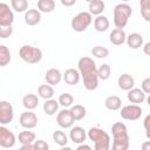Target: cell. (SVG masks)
Here are the masks:
<instances>
[{"label": "cell", "mask_w": 150, "mask_h": 150, "mask_svg": "<svg viewBox=\"0 0 150 150\" xmlns=\"http://www.w3.org/2000/svg\"><path fill=\"white\" fill-rule=\"evenodd\" d=\"M38 8L42 13H50L55 8V1L54 0H39Z\"/></svg>", "instance_id": "28"}, {"label": "cell", "mask_w": 150, "mask_h": 150, "mask_svg": "<svg viewBox=\"0 0 150 150\" xmlns=\"http://www.w3.org/2000/svg\"><path fill=\"white\" fill-rule=\"evenodd\" d=\"M121 117L127 121H136L142 115V108L138 104H128L121 109Z\"/></svg>", "instance_id": "7"}, {"label": "cell", "mask_w": 150, "mask_h": 150, "mask_svg": "<svg viewBox=\"0 0 150 150\" xmlns=\"http://www.w3.org/2000/svg\"><path fill=\"white\" fill-rule=\"evenodd\" d=\"M104 105H105L107 109H109L111 111H116V110L121 109V107H122V100H121V97H118L116 95H110V96H108L105 98Z\"/></svg>", "instance_id": "22"}, {"label": "cell", "mask_w": 150, "mask_h": 150, "mask_svg": "<svg viewBox=\"0 0 150 150\" xmlns=\"http://www.w3.org/2000/svg\"><path fill=\"white\" fill-rule=\"evenodd\" d=\"M38 94H39L40 97H42L47 101V100H50L54 96V89L49 84H41L38 88Z\"/></svg>", "instance_id": "27"}, {"label": "cell", "mask_w": 150, "mask_h": 150, "mask_svg": "<svg viewBox=\"0 0 150 150\" xmlns=\"http://www.w3.org/2000/svg\"><path fill=\"white\" fill-rule=\"evenodd\" d=\"M16 150H35V148H34V144H28V145H22Z\"/></svg>", "instance_id": "44"}, {"label": "cell", "mask_w": 150, "mask_h": 150, "mask_svg": "<svg viewBox=\"0 0 150 150\" xmlns=\"http://www.w3.org/2000/svg\"><path fill=\"white\" fill-rule=\"evenodd\" d=\"M88 137L94 142V150H110V136L101 128L93 127L88 130Z\"/></svg>", "instance_id": "3"}, {"label": "cell", "mask_w": 150, "mask_h": 150, "mask_svg": "<svg viewBox=\"0 0 150 150\" xmlns=\"http://www.w3.org/2000/svg\"><path fill=\"white\" fill-rule=\"evenodd\" d=\"M87 132L84 131V129L82 127H73L70 128V131H69V138L71 142L76 143V144H83V142L86 141L87 138Z\"/></svg>", "instance_id": "13"}, {"label": "cell", "mask_w": 150, "mask_h": 150, "mask_svg": "<svg viewBox=\"0 0 150 150\" xmlns=\"http://www.w3.org/2000/svg\"><path fill=\"white\" fill-rule=\"evenodd\" d=\"M80 77H81L80 71L76 70V69H74V68H69V69H67V70L63 73V80H64V82H66L67 84H69V86H75V84H77V83L80 82Z\"/></svg>", "instance_id": "18"}, {"label": "cell", "mask_w": 150, "mask_h": 150, "mask_svg": "<svg viewBox=\"0 0 150 150\" xmlns=\"http://www.w3.org/2000/svg\"><path fill=\"white\" fill-rule=\"evenodd\" d=\"M13 117H14L13 105L7 101H1L0 102V123H1V125L8 124L9 122H12Z\"/></svg>", "instance_id": "9"}, {"label": "cell", "mask_w": 150, "mask_h": 150, "mask_svg": "<svg viewBox=\"0 0 150 150\" xmlns=\"http://www.w3.org/2000/svg\"><path fill=\"white\" fill-rule=\"evenodd\" d=\"M12 8L18 13H26L28 9V1L27 0H12L11 1Z\"/></svg>", "instance_id": "32"}, {"label": "cell", "mask_w": 150, "mask_h": 150, "mask_svg": "<svg viewBox=\"0 0 150 150\" xmlns=\"http://www.w3.org/2000/svg\"><path fill=\"white\" fill-rule=\"evenodd\" d=\"M109 40L112 45L115 46H121L123 45L125 41H127V34L123 29H118V28H115L111 30L110 35H109Z\"/></svg>", "instance_id": "17"}, {"label": "cell", "mask_w": 150, "mask_h": 150, "mask_svg": "<svg viewBox=\"0 0 150 150\" xmlns=\"http://www.w3.org/2000/svg\"><path fill=\"white\" fill-rule=\"evenodd\" d=\"M93 22V16L89 12H80L79 14H76L73 19H71V28L75 32H84Z\"/></svg>", "instance_id": "6"}, {"label": "cell", "mask_w": 150, "mask_h": 150, "mask_svg": "<svg viewBox=\"0 0 150 150\" xmlns=\"http://www.w3.org/2000/svg\"><path fill=\"white\" fill-rule=\"evenodd\" d=\"M19 138V142L22 144V145H28V144H34L35 142V134L33 131H29V130H25V131H21L18 136Z\"/></svg>", "instance_id": "26"}, {"label": "cell", "mask_w": 150, "mask_h": 150, "mask_svg": "<svg viewBox=\"0 0 150 150\" xmlns=\"http://www.w3.org/2000/svg\"><path fill=\"white\" fill-rule=\"evenodd\" d=\"M59 103H60V105H62L63 108H69V107H71L73 103H74V97H73V95L69 94V93H63V94H61V95L59 96Z\"/></svg>", "instance_id": "34"}, {"label": "cell", "mask_w": 150, "mask_h": 150, "mask_svg": "<svg viewBox=\"0 0 150 150\" xmlns=\"http://www.w3.org/2000/svg\"><path fill=\"white\" fill-rule=\"evenodd\" d=\"M22 104L27 110H33L39 104V97L35 94H27L22 98Z\"/></svg>", "instance_id": "24"}, {"label": "cell", "mask_w": 150, "mask_h": 150, "mask_svg": "<svg viewBox=\"0 0 150 150\" xmlns=\"http://www.w3.org/2000/svg\"><path fill=\"white\" fill-rule=\"evenodd\" d=\"M56 122L59 124L60 128L62 129H68V128H73V124L75 122L73 114L70 111V109L63 108L62 110H60L57 112V117H56Z\"/></svg>", "instance_id": "8"}, {"label": "cell", "mask_w": 150, "mask_h": 150, "mask_svg": "<svg viewBox=\"0 0 150 150\" xmlns=\"http://www.w3.org/2000/svg\"><path fill=\"white\" fill-rule=\"evenodd\" d=\"M63 75L61 74V71L56 68H50L47 70L46 75H45V79H46V82L47 84L49 86H56L61 82Z\"/></svg>", "instance_id": "15"}, {"label": "cell", "mask_w": 150, "mask_h": 150, "mask_svg": "<svg viewBox=\"0 0 150 150\" xmlns=\"http://www.w3.org/2000/svg\"><path fill=\"white\" fill-rule=\"evenodd\" d=\"M34 148L35 150H49V145L46 141L43 139H38L34 142Z\"/></svg>", "instance_id": "38"}, {"label": "cell", "mask_w": 150, "mask_h": 150, "mask_svg": "<svg viewBox=\"0 0 150 150\" xmlns=\"http://www.w3.org/2000/svg\"><path fill=\"white\" fill-rule=\"evenodd\" d=\"M143 125H144V129H145V136L150 139V114L145 116V118L143 121Z\"/></svg>", "instance_id": "39"}, {"label": "cell", "mask_w": 150, "mask_h": 150, "mask_svg": "<svg viewBox=\"0 0 150 150\" xmlns=\"http://www.w3.org/2000/svg\"><path fill=\"white\" fill-rule=\"evenodd\" d=\"M146 103H148V105L150 107V95H149V96L146 97Z\"/></svg>", "instance_id": "47"}, {"label": "cell", "mask_w": 150, "mask_h": 150, "mask_svg": "<svg viewBox=\"0 0 150 150\" xmlns=\"http://www.w3.org/2000/svg\"><path fill=\"white\" fill-rule=\"evenodd\" d=\"M59 105H60L59 101L53 100V98L47 100V101L43 103V111H45L46 115L52 116V115H54V114L57 112V110H59Z\"/></svg>", "instance_id": "25"}, {"label": "cell", "mask_w": 150, "mask_h": 150, "mask_svg": "<svg viewBox=\"0 0 150 150\" xmlns=\"http://www.w3.org/2000/svg\"><path fill=\"white\" fill-rule=\"evenodd\" d=\"M104 8H105V4L102 0H91V1H89L88 9H89V13L91 15H97V16L102 15Z\"/></svg>", "instance_id": "21"}, {"label": "cell", "mask_w": 150, "mask_h": 150, "mask_svg": "<svg viewBox=\"0 0 150 150\" xmlns=\"http://www.w3.org/2000/svg\"><path fill=\"white\" fill-rule=\"evenodd\" d=\"M19 55H20V57L25 62L30 63V64L39 63L42 60V52H41V49L38 48V47L29 46V45H23L20 48V50H19Z\"/></svg>", "instance_id": "5"}, {"label": "cell", "mask_w": 150, "mask_h": 150, "mask_svg": "<svg viewBox=\"0 0 150 150\" xmlns=\"http://www.w3.org/2000/svg\"><path fill=\"white\" fill-rule=\"evenodd\" d=\"M139 7H141L142 18L146 22H150V0H141Z\"/></svg>", "instance_id": "33"}, {"label": "cell", "mask_w": 150, "mask_h": 150, "mask_svg": "<svg viewBox=\"0 0 150 150\" xmlns=\"http://www.w3.org/2000/svg\"><path fill=\"white\" fill-rule=\"evenodd\" d=\"M15 142H16L15 135L5 125H1L0 127V145L2 148H12L14 146Z\"/></svg>", "instance_id": "12"}, {"label": "cell", "mask_w": 150, "mask_h": 150, "mask_svg": "<svg viewBox=\"0 0 150 150\" xmlns=\"http://www.w3.org/2000/svg\"><path fill=\"white\" fill-rule=\"evenodd\" d=\"M91 55L97 59H104L109 55V50H108V48H105L103 46H95L91 49Z\"/></svg>", "instance_id": "35"}, {"label": "cell", "mask_w": 150, "mask_h": 150, "mask_svg": "<svg viewBox=\"0 0 150 150\" xmlns=\"http://www.w3.org/2000/svg\"><path fill=\"white\" fill-rule=\"evenodd\" d=\"M25 22L28 26H36L41 21V13L38 9H28L25 13Z\"/></svg>", "instance_id": "19"}, {"label": "cell", "mask_w": 150, "mask_h": 150, "mask_svg": "<svg viewBox=\"0 0 150 150\" xmlns=\"http://www.w3.org/2000/svg\"><path fill=\"white\" fill-rule=\"evenodd\" d=\"M19 122H20V125L22 128L29 130V129H33L38 125V116L32 110H27L20 115Z\"/></svg>", "instance_id": "11"}, {"label": "cell", "mask_w": 150, "mask_h": 150, "mask_svg": "<svg viewBox=\"0 0 150 150\" xmlns=\"http://www.w3.org/2000/svg\"><path fill=\"white\" fill-rule=\"evenodd\" d=\"M97 73H98V79L105 81L110 77V74H111V68L108 63H103L100 66V68L97 69Z\"/></svg>", "instance_id": "36"}, {"label": "cell", "mask_w": 150, "mask_h": 150, "mask_svg": "<svg viewBox=\"0 0 150 150\" xmlns=\"http://www.w3.org/2000/svg\"><path fill=\"white\" fill-rule=\"evenodd\" d=\"M142 150H150V141H145L142 143Z\"/></svg>", "instance_id": "45"}, {"label": "cell", "mask_w": 150, "mask_h": 150, "mask_svg": "<svg viewBox=\"0 0 150 150\" xmlns=\"http://www.w3.org/2000/svg\"><path fill=\"white\" fill-rule=\"evenodd\" d=\"M117 84H118V87L122 90L129 91V90H131L135 87V80H134V77L130 74L124 73V74L120 75V77L117 80Z\"/></svg>", "instance_id": "16"}, {"label": "cell", "mask_w": 150, "mask_h": 150, "mask_svg": "<svg viewBox=\"0 0 150 150\" xmlns=\"http://www.w3.org/2000/svg\"><path fill=\"white\" fill-rule=\"evenodd\" d=\"M141 87H142V90H143L145 94H149V95H150V77L144 79V80L142 81Z\"/></svg>", "instance_id": "40"}, {"label": "cell", "mask_w": 150, "mask_h": 150, "mask_svg": "<svg viewBox=\"0 0 150 150\" xmlns=\"http://www.w3.org/2000/svg\"><path fill=\"white\" fill-rule=\"evenodd\" d=\"M127 97H128L129 102H131L132 104H138V105L146 100L145 93L139 88H132L131 90H129Z\"/></svg>", "instance_id": "14"}, {"label": "cell", "mask_w": 150, "mask_h": 150, "mask_svg": "<svg viewBox=\"0 0 150 150\" xmlns=\"http://www.w3.org/2000/svg\"><path fill=\"white\" fill-rule=\"evenodd\" d=\"M14 21V14L9 6L5 2L0 4V27H8L12 26Z\"/></svg>", "instance_id": "10"}, {"label": "cell", "mask_w": 150, "mask_h": 150, "mask_svg": "<svg viewBox=\"0 0 150 150\" xmlns=\"http://www.w3.org/2000/svg\"><path fill=\"white\" fill-rule=\"evenodd\" d=\"M132 9L130 5L128 4H118L114 8V25L118 29H123L127 23L129 18L131 16Z\"/></svg>", "instance_id": "4"}, {"label": "cell", "mask_w": 150, "mask_h": 150, "mask_svg": "<svg viewBox=\"0 0 150 150\" xmlns=\"http://www.w3.org/2000/svg\"><path fill=\"white\" fill-rule=\"evenodd\" d=\"M143 52H144L145 55L150 56V41H148L146 43L143 45Z\"/></svg>", "instance_id": "41"}, {"label": "cell", "mask_w": 150, "mask_h": 150, "mask_svg": "<svg viewBox=\"0 0 150 150\" xmlns=\"http://www.w3.org/2000/svg\"><path fill=\"white\" fill-rule=\"evenodd\" d=\"M109 25H110L109 19L107 16H104V15H98L94 20V28L100 33L105 32L109 28Z\"/></svg>", "instance_id": "23"}, {"label": "cell", "mask_w": 150, "mask_h": 150, "mask_svg": "<svg viewBox=\"0 0 150 150\" xmlns=\"http://www.w3.org/2000/svg\"><path fill=\"white\" fill-rule=\"evenodd\" d=\"M9 62H11V52L6 46L1 45L0 46V66L5 67Z\"/></svg>", "instance_id": "31"}, {"label": "cell", "mask_w": 150, "mask_h": 150, "mask_svg": "<svg viewBox=\"0 0 150 150\" xmlns=\"http://www.w3.org/2000/svg\"><path fill=\"white\" fill-rule=\"evenodd\" d=\"M127 45L131 49H138L143 46V36L138 33H131L127 35Z\"/></svg>", "instance_id": "20"}, {"label": "cell", "mask_w": 150, "mask_h": 150, "mask_svg": "<svg viewBox=\"0 0 150 150\" xmlns=\"http://www.w3.org/2000/svg\"><path fill=\"white\" fill-rule=\"evenodd\" d=\"M61 4L63 6H73L76 4V0H61Z\"/></svg>", "instance_id": "42"}, {"label": "cell", "mask_w": 150, "mask_h": 150, "mask_svg": "<svg viewBox=\"0 0 150 150\" xmlns=\"http://www.w3.org/2000/svg\"><path fill=\"white\" fill-rule=\"evenodd\" d=\"M53 141L60 146H66L68 143V136L62 130H56L53 132Z\"/></svg>", "instance_id": "30"}, {"label": "cell", "mask_w": 150, "mask_h": 150, "mask_svg": "<svg viewBox=\"0 0 150 150\" xmlns=\"http://www.w3.org/2000/svg\"><path fill=\"white\" fill-rule=\"evenodd\" d=\"M76 150H93V149H91V146H89L88 144H84V143H83V144H80V145L76 148Z\"/></svg>", "instance_id": "43"}, {"label": "cell", "mask_w": 150, "mask_h": 150, "mask_svg": "<svg viewBox=\"0 0 150 150\" xmlns=\"http://www.w3.org/2000/svg\"><path fill=\"white\" fill-rule=\"evenodd\" d=\"M111 132L114 136L111 150H129L130 137L127 125L122 122H116L111 127Z\"/></svg>", "instance_id": "2"}, {"label": "cell", "mask_w": 150, "mask_h": 150, "mask_svg": "<svg viewBox=\"0 0 150 150\" xmlns=\"http://www.w3.org/2000/svg\"><path fill=\"white\" fill-rule=\"evenodd\" d=\"M13 33V27L8 26V27H0V38L1 39H7L12 35Z\"/></svg>", "instance_id": "37"}, {"label": "cell", "mask_w": 150, "mask_h": 150, "mask_svg": "<svg viewBox=\"0 0 150 150\" xmlns=\"http://www.w3.org/2000/svg\"><path fill=\"white\" fill-rule=\"evenodd\" d=\"M60 150H73V149H71V148H69V146H67V145H66V146H62V148H61V149H60Z\"/></svg>", "instance_id": "46"}, {"label": "cell", "mask_w": 150, "mask_h": 150, "mask_svg": "<svg viewBox=\"0 0 150 150\" xmlns=\"http://www.w3.org/2000/svg\"><path fill=\"white\" fill-rule=\"evenodd\" d=\"M70 111L73 114V117L75 121H81L87 115V109L81 104H75L70 108Z\"/></svg>", "instance_id": "29"}, {"label": "cell", "mask_w": 150, "mask_h": 150, "mask_svg": "<svg viewBox=\"0 0 150 150\" xmlns=\"http://www.w3.org/2000/svg\"><path fill=\"white\" fill-rule=\"evenodd\" d=\"M80 75L87 90H95L98 87V73L95 61L89 56H82L77 62Z\"/></svg>", "instance_id": "1"}]
</instances>
